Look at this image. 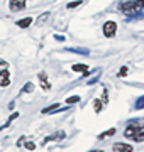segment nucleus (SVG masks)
<instances>
[{
  "label": "nucleus",
  "mask_w": 144,
  "mask_h": 152,
  "mask_svg": "<svg viewBox=\"0 0 144 152\" xmlns=\"http://www.w3.org/2000/svg\"><path fill=\"white\" fill-rule=\"evenodd\" d=\"M124 135L134 142H144V122H131L124 130Z\"/></svg>",
  "instance_id": "f257e3e1"
},
{
  "label": "nucleus",
  "mask_w": 144,
  "mask_h": 152,
  "mask_svg": "<svg viewBox=\"0 0 144 152\" xmlns=\"http://www.w3.org/2000/svg\"><path fill=\"white\" fill-rule=\"evenodd\" d=\"M122 12L126 14V15H134L136 17L141 15V10L144 9V0H132V2H126V4H122Z\"/></svg>",
  "instance_id": "f03ea898"
},
{
  "label": "nucleus",
  "mask_w": 144,
  "mask_h": 152,
  "mask_svg": "<svg viewBox=\"0 0 144 152\" xmlns=\"http://www.w3.org/2000/svg\"><path fill=\"white\" fill-rule=\"evenodd\" d=\"M115 31H117V24L114 20H109L104 24V36L105 37H114L115 36Z\"/></svg>",
  "instance_id": "7ed1b4c3"
},
{
  "label": "nucleus",
  "mask_w": 144,
  "mask_h": 152,
  "mask_svg": "<svg viewBox=\"0 0 144 152\" xmlns=\"http://www.w3.org/2000/svg\"><path fill=\"white\" fill-rule=\"evenodd\" d=\"M26 4H27V0H10L9 7H10L12 12H19L22 9H26Z\"/></svg>",
  "instance_id": "20e7f679"
},
{
  "label": "nucleus",
  "mask_w": 144,
  "mask_h": 152,
  "mask_svg": "<svg viewBox=\"0 0 144 152\" xmlns=\"http://www.w3.org/2000/svg\"><path fill=\"white\" fill-rule=\"evenodd\" d=\"M134 147L129 145V144H120V142H117V144H114V147H112V152H132Z\"/></svg>",
  "instance_id": "39448f33"
},
{
  "label": "nucleus",
  "mask_w": 144,
  "mask_h": 152,
  "mask_svg": "<svg viewBox=\"0 0 144 152\" xmlns=\"http://www.w3.org/2000/svg\"><path fill=\"white\" fill-rule=\"evenodd\" d=\"M37 78H39V81H41L43 90H44V91H49L51 85H49V81H48V75H46V71H41V73L37 75Z\"/></svg>",
  "instance_id": "423d86ee"
},
{
  "label": "nucleus",
  "mask_w": 144,
  "mask_h": 152,
  "mask_svg": "<svg viewBox=\"0 0 144 152\" xmlns=\"http://www.w3.org/2000/svg\"><path fill=\"white\" fill-rule=\"evenodd\" d=\"M10 85V73L7 69L0 71V86H9Z\"/></svg>",
  "instance_id": "0eeeda50"
},
{
  "label": "nucleus",
  "mask_w": 144,
  "mask_h": 152,
  "mask_svg": "<svg viewBox=\"0 0 144 152\" xmlns=\"http://www.w3.org/2000/svg\"><path fill=\"white\" fill-rule=\"evenodd\" d=\"M31 22H32V19H31V17H26V19L17 20V26H19V27H29V26H31Z\"/></svg>",
  "instance_id": "6e6552de"
},
{
  "label": "nucleus",
  "mask_w": 144,
  "mask_h": 152,
  "mask_svg": "<svg viewBox=\"0 0 144 152\" xmlns=\"http://www.w3.org/2000/svg\"><path fill=\"white\" fill-rule=\"evenodd\" d=\"M49 19V12H44V14H41V15L37 17V20H36V24L37 26H41V24H44L46 20Z\"/></svg>",
  "instance_id": "1a4fd4ad"
},
{
  "label": "nucleus",
  "mask_w": 144,
  "mask_h": 152,
  "mask_svg": "<svg viewBox=\"0 0 144 152\" xmlns=\"http://www.w3.org/2000/svg\"><path fill=\"white\" fill-rule=\"evenodd\" d=\"M71 69L73 71H82V73H85V71H88V66H87V64H73Z\"/></svg>",
  "instance_id": "9d476101"
},
{
  "label": "nucleus",
  "mask_w": 144,
  "mask_h": 152,
  "mask_svg": "<svg viewBox=\"0 0 144 152\" xmlns=\"http://www.w3.org/2000/svg\"><path fill=\"white\" fill-rule=\"evenodd\" d=\"M56 110H60V105H51V107H48V108L43 110V113H51V112H56Z\"/></svg>",
  "instance_id": "9b49d317"
},
{
  "label": "nucleus",
  "mask_w": 144,
  "mask_h": 152,
  "mask_svg": "<svg viewBox=\"0 0 144 152\" xmlns=\"http://www.w3.org/2000/svg\"><path fill=\"white\" fill-rule=\"evenodd\" d=\"M136 110H143L144 108V96H141V98H137V102H136Z\"/></svg>",
  "instance_id": "f8f14e48"
},
{
  "label": "nucleus",
  "mask_w": 144,
  "mask_h": 152,
  "mask_svg": "<svg viewBox=\"0 0 144 152\" xmlns=\"http://www.w3.org/2000/svg\"><path fill=\"white\" fill-rule=\"evenodd\" d=\"M114 134H115V129H110V130H107V132H104V134H100L98 139H105V137H110V135H114Z\"/></svg>",
  "instance_id": "ddd939ff"
},
{
  "label": "nucleus",
  "mask_w": 144,
  "mask_h": 152,
  "mask_svg": "<svg viewBox=\"0 0 144 152\" xmlns=\"http://www.w3.org/2000/svg\"><path fill=\"white\" fill-rule=\"evenodd\" d=\"M93 108H95V112H97V113H100V112H102V102H100V100H93Z\"/></svg>",
  "instance_id": "4468645a"
},
{
  "label": "nucleus",
  "mask_w": 144,
  "mask_h": 152,
  "mask_svg": "<svg viewBox=\"0 0 144 152\" xmlns=\"http://www.w3.org/2000/svg\"><path fill=\"white\" fill-rule=\"evenodd\" d=\"M102 105H107L109 103V93H107V88H104V95H102Z\"/></svg>",
  "instance_id": "2eb2a0df"
},
{
  "label": "nucleus",
  "mask_w": 144,
  "mask_h": 152,
  "mask_svg": "<svg viewBox=\"0 0 144 152\" xmlns=\"http://www.w3.org/2000/svg\"><path fill=\"white\" fill-rule=\"evenodd\" d=\"M68 51H73V53H82V54H85V56H88V54H90L88 49H75V48H70Z\"/></svg>",
  "instance_id": "dca6fc26"
},
{
  "label": "nucleus",
  "mask_w": 144,
  "mask_h": 152,
  "mask_svg": "<svg viewBox=\"0 0 144 152\" xmlns=\"http://www.w3.org/2000/svg\"><path fill=\"white\" fill-rule=\"evenodd\" d=\"M32 90H34L32 83H26V85H24V88H22V91H26V93H31Z\"/></svg>",
  "instance_id": "f3484780"
},
{
  "label": "nucleus",
  "mask_w": 144,
  "mask_h": 152,
  "mask_svg": "<svg viewBox=\"0 0 144 152\" xmlns=\"http://www.w3.org/2000/svg\"><path fill=\"white\" fill-rule=\"evenodd\" d=\"M76 102H80V96H70V98H66V103L68 105H73V103H76Z\"/></svg>",
  "instance_id": "a211bd4d"
},
{
  "label": "nucleus",
  "mask_w": 144,
  "mask_h": 152,
  "mask_svg": "<svg viewBox=\"0 0 144 152\" xmlns=\"http://www.w3.org/2000/svg\"><path fill=\"white\" fill-rule=\"evenodd\" d=\"M26 149H29V151H34V149H36V144H34V142H26Z\"/></svg>",
  "instance_id": "6ab92c4d"
},
{
  "label": "nucleus",
  "mask_w": 144,
  "mask_h": 152,
  "mask_svg": "<svg viewBox=\"0 0 144 152\" xmlns=\"http://www.w3.org/2000/svg\"><path fill=\"white\" fill-rule=\"evenodd\" d=\"M127 75V68H126V66H124V68H122L120 71H119V76H120V78H124V76Z\"/></svg>",
  "instance_id": "aec40b11"
},
{
  "label": "nucleus",
  "mask_w": 144,
  "mask_h": 152,
  "mask_svg": "<svg viewBox=\"0 0 144 152\" xmlns=\"http://www.w3.org/2000/svg\"><path fill=\"white\" fill-rule=\"evenodd\" d=\"M80 5V2H71V4H68V9H73V7Z\"/></svg>",
  "instance_id": "412c9836"
},
{
  "label": "nucleus",
  "mask_w": 144,
  "mask_h": 152,
  "mask_svg": "<svg viewBox=\"0 0 144 152\" xmlns=\"http://www.w3.org/2000/svg\"><path fill=\"white\" fill-rule=\"evenodd\" d=\"M90 152H104V151H90Z\"/></svg>",
  "instance_id": "4be33fe9"
},
{
  "label": "nucleus",
  "mask_w": 144,
  "mask_h": 152,
  "mask_svg": "<svg viewBox=\"0 0 144 152\" xmlns=\"http://www.w3.org/2000/svg\"><path fill=\"white\" fill-rule=\"evenodd\" d=\"M76 2H80V4H82V2H83V0H76Z\"/></svg>",
  "instance_id": "5701e85b"
}]
</instances>
